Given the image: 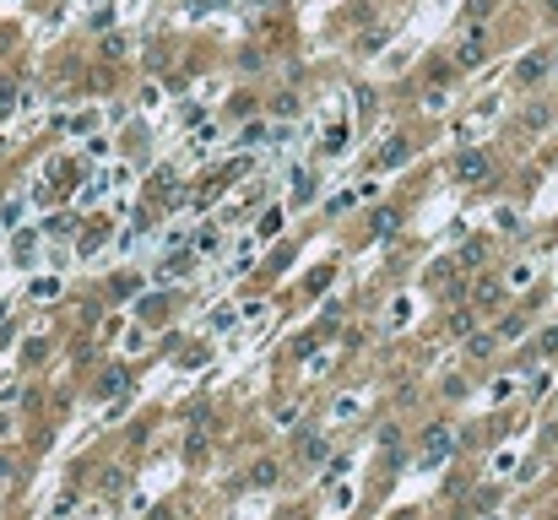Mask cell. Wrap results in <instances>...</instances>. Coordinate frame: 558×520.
Wrapping results in <instances>:
<instances>
[{"label": "cell", "instance_id": "cell-3", "mask_svg": "<svg viewBox=\"0 0 558 520\" xmlns=\"http://www.w3.org/2000/svg\"><path fill=\"white\" fill-rule=\"evenodd\" d=\"M542 71H547V55H537V60H520V82H537Z\"/></svg>", "mask_w": 558, "mask_h": 520}, {"label": "cell", "instance_id": "cell-4", "mask_svg": "<svg viewBox=\"0 0 558 520\" xmlns=\"http://www.w3.org/2000/svg\"><path fill=\"white\" fill-rule=\"evenodd\" d=\"M17 108V82H0V120Z\"/></svg>", "mask_w": 558, "mask_h": 520}, {"label": "cell", "instance_id": "cell-5", "mask_svg": "<svg viewBox=\"0 0 558 520\" xmlns=\"http://www.w3.org/2000/svg\"><path fill=\"white\" fill-rule=\"evenodd\" d=\"M125 391V369H109L104 374V395H120Z\"/></svg>", "mask_w": 558, "mask_h": 520}, {"label": "cell", "instance_id": "cell-1", "mask_svg": "<svg viewBox=\"0 0 558 520\" xmlns=\"http://www.w3.org/2000/svg\"><path fill=\"white\" fill-rule=\"evenodd\" d=\"M450 428H428V450H423V461H439V456H450Z\"/></svg>", "mask_w": 558, "mask_h": 520}, {"label": "cell", "instance_id": "cell-2", "mask_svg": "<svg viewBox=\"0 0 558 520\" xmlns=\"http://www.w3.org/2000/svg\"><path fill=\"white\" fill-rule=\"evenodd\" d=\"M455 174H461V179H477V174H482V152H466V157L455 163Z\"/></svg>", "mask_w": 558, "mask_h": 520}]
</instances>
